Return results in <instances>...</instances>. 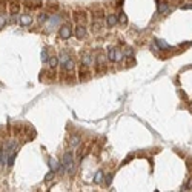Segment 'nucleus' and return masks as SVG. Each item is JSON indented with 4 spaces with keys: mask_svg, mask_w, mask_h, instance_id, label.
Masks as SVG:
<instances>
[{
    "mask_svg": "<svg viewBox=\"0 0 192 192\" xmlns=\"http://www.w3.org/2000/svg\"><path fill=\"white\" fill-rule=\"evenodd\" d=\"M62 164H63V168H65V172H66V174H69V175H72V174L76 172V163H74V154L71 152V151H68V152H65V155H63V158H62Z\"/></svg>",
    "mask_w": 192,
    "mask_h": 192,
    "instance_id": "nucleus-1",
    "label": "nucleus"
},
{
    "mask_svg": "<svg viewBox=\"0 0 192 192\" xmlns=\"http://www.w3.org/2000/svg\"><path fill=\"white\" fill-rule=\"evenodd\" d=\"M108 60L109 62H114V63H120L123 59H124V54L118 49V48H108V54H106Z\"/></svg>",
    "mask_w": 192,
    "mask_h": 192,
    "instance_id": "nucleus-2",
    "label": "nucleus"
},
{
    "mask_svg": "<svg viewBox=\"0 0 192 192\" xmlns=\"http://www.w3.org/2000/svg\"><path fill=\"white\" fill-rule=\"evenodd\" d=\"M74 34V29H72V25L71 23H63L60 28H59V37L62 40H69Z\"/></svg>",
    "mask_w": 192,
    "mask_h": 192,
    "instance_id": "nucleus-3",
    "label": "nucleus"
},
{
    "mask_svg": "<svg viewBox=\"0 0 192 192\" xmlns=\"http://www.w3.org/2000/svg\"><path fill=\"white\" fill-rule=\"evenodd\" d=\"M72 17H74V22H76L77 25H78V23L85 25V23L88 22V14H86L85 9H74Z\"/></svg>",
    "mask_w": 192,
    "mask_h": 192,
    "instance_id": "nucleus-4",
    "label": "nucleus"
},
{
    "mask_svg": "<svg viewBox=\"0 0 192 192\" xmlns=\"http://www.w3.org/2000/svg\"><path fill=\"white\" fill-rule=\"evenodd\" d=\"M23 6L28 11H36V9H40L43 6V2L41 0H25L23 2Z\"/></svg>",
    "mask_w": 192,
    "mask_h": 192,
    "instance_id": "nucleus-5",
    "label": "nucleus"
},
{
    "mask_svg": "<svg viewBox=\"0 0 192 192\" xmlns=\"http://www.w3.org/2000/svg\"><path fill=\"white\" fill-rule=\"evenodd\" d=\"M89 78H91V69H89V66L81 65L80 66V71H78V80L80 81H88Z\"/></svg>",
    "mask_w": 192,
    "mask_h": 192,
    "instance_id": "nucleus-6",
    "label": "nucleus"
},
{
    "mask_svg": "<svg viewBox=\"0 0 192 192\" xmlns=\"http://www.w3.org/2000/svg\"><path fill=\"white\" fill-rule=\"evenodd\" d=\"M33 20H34V17L31 14H22V15H19V25L20 26H29L33 23Z\"/></svg>",
    "mask_w": 192,
    "mask_h": 192,
    "instance_id": "nucleus-7",
    "label": "nucleus"
},
{
    "mask_svg": "<svg viewBox=\"0 0 192 192\" xmlns=\"http://www.w3.org/2000/svg\"><path fill=\"white\" fill-rule=\"evenodd\" d=\"M105 62H106V55H105V54H97V57H95V65H97V72H100V71H103V69L106 68V65H105Z\"/></svg>",
    "mask_w": 192,
    "mask_h": 192,
    "instance_id": "nucleus-8",
    "label": "nucleus"
},
{
    "mask_svg": "<svg viewBox=\"0 0 192 192\" xmlns=\"http://www.w3.org/2000/svg\"><path fill=\"white\" fill-rule=\"evenodd\" d=\"M20 0H11V3H9V14L11 15H19V12H20Z\"/></svg>",
    "mask_w": 192,
    "mask_h": 192,
    "instance_id": "nucleus-9",
    "label": "nucleus"
},
{
    "mask_svg": "<svg viewBox=\"0 0 192 192\" xmlns=\"http://www.w3.org/2000/svg\"><path fill=\"white\" fill-rule=\"evenodd\" d=\"M74 36H76L78 40H81V38L86 37V26L85 25H81V23H78L76 26V29H74Z\"/></svg>",
    "mask_w": 192,
    "mask_h": 192,
    "instance_id": "nucleus-10",
    "label": "nucleus"
},
{
    "mask_svg": "<svg viewBox=\"0 0 192 192\" xmlns=\"http://www.w3.org/2000/svg\"><path fill=\"white\" fill-rule=\"evenodd\" d=\"M94 62H95V59L91 55V54H88V52H85V54H81V65H85V66H92L94 65Z\"/></svg>",
    "mask_w": 192,
    "mask_h": 192,
    "instance_id": "nucleus-11",
    "label": "nucleus"
},
{
    "mask_svg": "<svg viewBox=\"0 0 192 192\" xmlns=\"http://www.w3.org/2000/svg\"><path fill=\"white\" fill-rule=\"evenodd\" d=\"M60 9V3L59 2H54V0H49L46 3V12H57Z\"/></svg>",
    "mask_w": 192,
    "mask_h": 192,
    "instance_id": "nucleus-12",
    "label": "nucleus"
},
{
    "mask_svg": "<svg viewBox=\"0 0 192 192\" xmlns=\"http://www.w3.org/2000/svg\"><path fill=\"white\" fill-rule=\"evenodd\" d=\"M92 19L94 20H103V19H106V14L102 8H94L92 9Z\"/></svg>",
    "mask_w": 192,
    "mask_h": 192,
    "instance_id": "nucleus-13",
    "label": "nucleus"
},
{
    "mask_svg": "<svg viewBox=\"0 0 192 192\" xmlns=\"http://www.w3.org/2000/svg\"><path fill=\"white\" fill-rule=\"evenodd\" d=\"M117 23H118V17H117L115 14L106 15V26H108V28H114Z\"/></svg>",
    "mask_w": 192,
    "mask_h": 192,
    "instance_id": "nucleus-14",
    "label": "nucleus"
},
{
    "mask_svg": "<svg viewBox=\"0 0 192 192\" xmlns=\"http://www.w3.org/2000/svg\"><path fill=\"white\" fill-rule=\"evenodd\" d=\"M169 11H171V6H169L168 2H160V3H158V8H157V12H158V14H166V12H169Z\"/></svg>",
    "mask_w": 192,
    "mask_h": 192,
    "instance_id": "nucleus-15",
    "label": "nucleus"
},
{
    "mask_svg": "<svg viewBox=\"0 0 192 192\" xmlns=\"http://www.w3.org/2000/svg\"><path fill=\"white\" fill-rule=\"evenodd\" d=\"M155 46H158V48H160V49H163V51L171 49V46H169L164 40H160V38H157V40H155Z\"/></svg>",
    "mask_w": 192,
    "mask_h": 192,
    "instance_id": "nucleus-16",
    "label": "nucleus"
},
{
    "mask_svg": "<svg viewBox=\"0 0 192 192\" xmlns=\"http://www.w3.org/2000/svg\"><path fill=\"white\" fill-rule=\"evenodd\" d=\"M48 65H49V68H51V69H55V68H57V65H60V62H59V59H57V57H49Z\"/></svg>",
    "mask_w": 192,
    "mask_h": 192,
    "instance_id": "nucleus-17",
    "label": "nucleus"
},
{
    "mask_svg": "<svg viewBox=\"0 0 192 192\" xmlns=\"http://www.w3.org/2000/svg\"><path fill=\"white\" fill-rule=\"evenodd\" d=\"M69 59H71V57H69V54H68L66 51H63V52L60 54V57H59V62H60V65H65Z\"/></svg>",
    "mask_w": 192,
    "mask_h": 192,
    "instance_id": "nucleus-18",
    "label": "nucleus"
},
{
    "mask_svg": "<svg viewBox=\"0 0 192 192\" xmlns=\"http://www.w3.org/2000/svg\"><path fill=\"white\" fill-rule=\"evenodd\" d=\"M80 142H81V138H80L78 135H72V137H71V142H69V146H78Z\"/></svg>",
    "mask_w": 192,
    "mask_h": 192,
    "instance_id": "nucleus-19",
    "label": "nucleus"
},
{
    "mask_svg": "<svg viewBox=\"0 0 192 192\" xmlns=\"http://www.w3.org/2000/svg\"><path fill=\"white\" fill-rule=\"evenodd\" d=\"M6 25V12L5 11H0V29Z\"/></svg>",
    "mask_w": 192,
    "mask_h": 192,
    "instance_id": "nucleus-20",
    "label": "nucleus"
},
{
    "mask_svg": "<svg viewBox=\"0 0 192 192\" xmlns=\"http://www.w3.org/2000/svg\"><path fill=\"white\" fill-rule=\"evenodd\" d=\"M191 189H192V175L188 178V181L183 185V189L181 191H191Z\"/></svg>",
    "mask_w": 192,
    "mask_h": 192,
    "instance_id": "nucleus-21",
    "label": "nucleus"
},
{
    "mask_svg": "<svg viewBox=\"0 0 192 192\" xmlns=\"http://www.w3.org/2000/svg\"><path fill=\"white\" fill-rule=\"evenodd\" d=\"M48 20H49L48 12H43V14H40V15H38V22H40V23H46Z\"/></svg>",
    "mask_w": 192,
    "mask_h": 192,
    "instance_id": "nucleus-22",
    "label": "nucleus"
},
{
    "mask_svg": "<svg viewBox=\"0 0 192 192\" xmlns=\"http://www.w3.org/2000/svg\"><path fill=\"white\" fill-rule=\"evenodd\" d=\"M102 180H103V172L102 171H98L97 174H95V177H94V183H102Z\"/></svg>",
    "mask_w": 192,
    "mask_h": 192,
    "instance_id": "nucleus-23",
    "label": "nucleus"
},
{
    "mask_svg": "<svg viewBox=\"0 0 192 192\" xmlns=\"http://www.w3.org/2000/svg\"><path fill=\"white\" fill-rule=\"evenodd\" d=\"M118 22H120L121 25H126V23H128V19H126V14H124V12H121V14H120Z\"/></svg>",
    "mask_w": 192,
    "mask_h": 192,
    "instance_id": "nucleus-24",
    "label": "nucleus"
},
{
    "mask_svg": "<svg viewBox=\"0 0 192 192\" xmlns=\"http://www.w3.org/2000/svg\"><path fill=\"white\" fill-rule=\"evenodd\" d=\"M123 54H124V57H134V49L132 48H126Z\"/></svg>",
    "mask_w": 192,
    "mask_h": 192,
    "instance_id": "nucleus-25",
    "label": "nucleus"
},
{
    "mask_svg": "<svg viewBox=\"0 0 192 192\" xmlns=\"http://www.w3.org/2000/svg\"><path fill=\"white\" fill-rule=\"evenodd\" d=\"M48 60H49V55H48V51H46V49H43V51H41V62H45V63H48Z\"/></svg>",
    "mask_w": 192,
    "mask_h": 192,
    "instance_id": "nucleus-26",
    "label": "nucleus"
},
{
    "mask_svg": "<svg viewBox=\"0 0 192 192\" xmlns=\"http://www.w3.org/2000/svg\"><path fill=\"white\" fill-rule=\"evenodd\" d=\"M54 175H55V171H51V172H48V174L45 175V180H46V181H51V180L54 178Z\"/></svg>",
    "mask_w": 192,
    "mask_h": 192,
    "instance_id": "nucleus-27",
    "label": "nucleus"
},
{
    "mask_svg": "<svg viewBox=\"0 0 192 192\" xmlns=\"http://www.w3.org/2000/svg\"><path fill=\"white\" fill-rule=\"evenodd\" d=\"M186 168H188V171H189V172H192V158H191V157H188V158H186Z\"/></svg>",
    "mask_w": 192,
    "mask_h": 192,
    "instance_id": "nucleus-28",
    "label": "nucleus"
},
{
    "mask_svg": "<svg viewBox=\"0 0 192 192\" xmlns=\"http://www.w3.org/2000/svg\"><path fill=\"white\" fill-rule=\"evenodd\" d=\"M57 23H60V17H59V15H54V17L51 19V25H57Z\"/></svg>",
    "mask_w": 192,
    "mask_h": 192,
    "instance_id": "nucleus-29",
    "label": "nucleus"
},
{
    "mask_svg": "<svg viewBox=\"0 0 192 192\" xmlns=\"http://www.w3.org/2000/svg\"><path fill=\"white\" fill-rule=\"evenodd\" d=\"M112 177H114L112 174H108V175H106V178H105V181H106V185H108V186L111 185V181H112Z\"/></svg>",
    "mask_w": 192,
    "mask_h": 192,
    "instance_id": "nucleus-30",
    "label": "nucleus"
},
{
    "mask_svg": "<svg viewBox=\"0 0 192 192\" xmlns=\"http://www.w3.org/2000/svg\"><path fill=\"white\" fill-rule=\"evenodd\" d=\"M178 95H180L183 100H188V95L185 94V91H181V89H180V91H178Z\"/></svg>",
    "mask_w": 192,
    "mask_h": 192,
    "instance_id": "nucleus-31",
    "label": "nucleus"
},
{
    "mask_svg": "<svg viewBox=\"0 0 192 192\" xmlns=\"http://www.w3.org/2000/svg\"><path fill=\"white\" fill-rule=\"evenodd\" d=\"M181 8L183 9H192V3H185V5H181Z\"/></svg>",
    "mask_w": 192,
    "mask_h": 192,
    "instance_id": "nucleus-32",
    "label": "nucleus"
},
{
    "mask_svg": "<svg viewBox=\"0 0 192 192\" xmlns=\"http://www.w3.org/2000/svg\"><path fill=\"white\" fill-rule=\"evenodd\" d=\"M132 158H134V155H128V157H126V158L123 160V163H121V164H126V163H128L129 160H132Z\"/></svg>",
    "mask_w": 192,
    "mask_h": 192,
    "instance_id": "nucleus-33",
    "label": "nucleus"
},
{
    "mask_svg": "<svg viewBox=\"0 0 192 192\" xmlns=\"http://www.w3.org/2000/svg\"><path fill=\"white\" fill-rule=\"evenodd\" d=\"M132 65H135V62H134V60H128V63H126V66H128V68H131Z\"/></svg>",
    "mask_w": 192,
    "mask_h": 192,
    "instance_id": "nucleus-34",
    "label": "nucleus"
}]
</instances>
